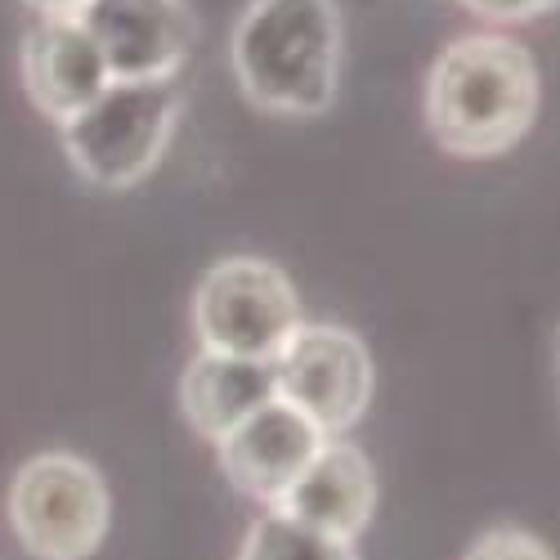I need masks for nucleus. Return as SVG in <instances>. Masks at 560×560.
<instances>
[{
    "mask_svg": "<svg viewBox=\"0 0 560 560\" xmlns=\"http://www.w3.org/2000/svg\"><path fill=\"white\" fill-rule=\"evenodd\" d=\"M538 100V63L521 40L498 32L457 36L427 77V130L448 158H502L529 135Z\"/></svg>",
    "mask_w": 560,
    "mask_h": 560,
    "instance_id": "1",
    "label": "nucleus"
},
{
    "mask_svg": "<svg viewBox=\"0 0 560 560\" xmlns=\"http://www.w3.org/2000/svg\"><path fill=\"white\" fill-rule=\"evenodd\" d=\"M243 95L278 117L328 113L341 85L337 0H252L229 40Z\"/></svg>",
    "mask_w": 560,
    "mask_h": 560,
    "instance_id": "2",
    "label": "nucleus"
},
{
    "mask_svg": "<svg viewBox=\"0 0 560 560\" xmlns=\"http://www.w3.org/2000/svg\"><path fill=\"white\" fill-rule=\"evenodd\" d=\"M179 81H108L77 117H68L63 153L95 189H135L162 162L179 121Z\"/></svg>",
    "mask_w": 560,
    "mask_h": 560,
    "instance_id": "3",
    "label": "nucleus"
},
{
    "mask_svg": "<svg viewBox=\"0 0 560 560\" xmlns=\"http://www.w3.org/2000/svg\"><path fill=\"white\" fill-rule=\"evenodd\" d=\"M10 525L36 560H90L113 521L104 476L77 453H36L10 480Z\"/></svg>",
    "mask_w": 560,
    "mask_h": 560,
    "instance_id": "4",
    "label": "nucleus"
},
{
    "mask_svg": "<svg viewBox=\"0 0 560 560\" xmlns=\"http://www.w3.org/2000/svg\"><path fill=\"white\" fill-rule=\"evenodd\" d=\"M301 323L292 278L260 256H229L211 265L194 292V332L202 350L278 359Z\"/></svg>",
    "mask_w": 560,
    "mask_h": 560,
    "instance_id": "5",
    "label": "nucleus"
},
{
    "mask_svg": "<svg viewBox=\"0 0 560 560\" xmlns=\"http://www.w3.org/2000/svg\"><path fill=\"white\" fill-rule=\"evenodd\" d=\"M278 399L301 408L323 435H346L372 404V372L368 346L337 323H301L292 341L273 359Z\"/></svg>",
    "mask_w": 560,
    "mask_h": 560,
    "instance_id": "6",
    "label": "nucleus"
},
{
    "mask_svg": "<svg viewBox=\"0 0 560 560\" xmlns=\"http://www.w3.org/2000/svg\"><path fill=\"white\" fill-rule=\"evenodd\" d=\"M77 19L95 36L113 81L179 77L198 36L184 0H81Z\"/></svg>",
    "mask_w": 560,
    "mask_h": 560,
    "instance_id": "7",
    "label": "nucleus"
},
{
    "mask_svg": "<svg viewBox=\"0 0 560 560\" xmlns=\"http://www.w3.org/2000/svg\"><path fill=\"white\" fill-rule=\"evenodd\" d=\"M323 440L328 435L301 408H292L288 399H269L215 444V457L233 489L273 506L288 493V485L305 471V462L318 453Z\"/></svg>",
    "mask_w": 560,
    "mask_h": 560,
    "instance_id": "8",
    "label": "nucleus"
},
{
    "mask_svg": "<svg viewBox=\"0 0 560 560\" xmlns=\"http://www.w3.org/2000/svg\"><path fill=\"white\" fill-rule=\"evenodd\" d=\"M269 511H283V516L318 534L354 542L377 511V471H372L363 448L346 444L341 435H328Z\"/></svg>",
    "mask_w": 560,
    "mask_h": 560,
    "instance_id": "9",
    "label": "nucleus"
},
{
    "mask_svg": "<svg viewBox=\"0 0 560 560\" xmlns=\"http://www.w3.org/2000/svg\"><path fill=\"white\" fill-rule=\"evenodd\" d=\"M113 81L95 36L85 32L77 14H40L36 27L23 40V85L32 104L50 117L68 121L77 117L100 90Z\"/></svg>",
    "mask_w": 560,
    "mask_h": 560,
    "instance_id": "10",
    "label": "nucleus"
},
{
    "mask_svg": "<svg viewBox=\"0 0 560 560\" xmlns=\"http://www.w3.org/2000/svg\"><path fill=\"white\" fill-rule=\"evenodd\" d=\"M278 399V377H273V359H243V354H220L202 350L179 382V408L189 417V427L207 440L220 444L238 422L256 408Z\"/></svg>",
    "mask_w": 560,
    "mask_h": 560,
    "instance_id": "11",
    "label": "nucleus"
},
{
    "mask_svg": "<svg viewBox=\"0 0 560 560\" xmlns=\"http://www.w3.org/2000/svg\"><path fill=\"white\" fill-rule=\"evenodd\" d=\"M238 560H359L350 538H332V534H318L283 511H269L260 516L243 542Z\"/></svg>",
    "mask_w": 560,
    "mask_h": 560,
    "instance_id": "12",
    "label": "nucleus"
},
{
    "mask_svg": "<svg viewBox=\"0 0 560 560\" xmlns=\"http://www.w3.org/2000/svg\"><path fill=\"white\" fill-rule=\"evenodd\" d=\"M462 560H556L551 547L516 525H498L489 534H480L471 547H466Z\"/></svg>",
    "mask_w": 560,
    "mask_h": 560,
    "instance_id": "13",
    "label": "nucleus"
},
{
    "mask_svg": "<svg viewBox=\"0 0 560 560\" xmlns=\"http://www.w3.org/2000/svg\"><path fill=\"white\" fill-rule=\"evenodd\" d=\"M462 5L489 23H529V19L556 14L560 0H462Z\"/></svg>",
    "mask_w": 560,
    "mask_h": 560,
    "instance_id": "14",
    "label": "nucleus"
},
{
    "mask_svg": "<svg viewBox=\"0 0 560 560\" xmlns=\"http://www.w3.org/2000/svg\"><path fill=\"white\" fill-rule=\"evenodd\" d=\"M23 5H32L36 14H77L81 0H23Z\"/></svg>",
    "mask_w": 560,
    "mask_h": 560,
    "instance_id": "15",
    "label": "nucleus"
},
{
    "mask_svg": "<svg viewBox=\"0 0 560 560\" xmlns=\"http://www.w3.org/2000/svg\"><path fill=\"white\" fill-rule=\"evenodd\" d=\"M556 359H560V328H556Z\"/></svg>",
    "mask_w": 560,
    "mask_h": 560,
    "instance_id": "16",
    "label": "nucleus"
}]
</instances>
